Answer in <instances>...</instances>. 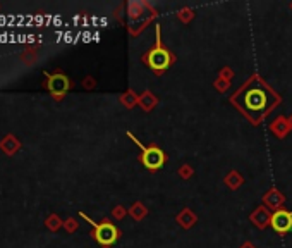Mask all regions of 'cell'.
Wrapping results in <instances>:
<instances>
[{
    "label": "cell",
    "instance_id": "6da1fadb",
    "mask_svg": "<svg viewBox=\"0 0 292 248\" xmlns=\"http://www.w3.org/2000/svg\"><path fill=\"white\" fill-rule=\"evenodd\" d=\"M232 103H236L244 116L250 117L253 123H259L277 103L280 102L279 95L266 86V83L258 76L251 78L236 95H232Z\"/></svg>",
    "mask_w": 292,
    "mask_h": 248
},
{
    "label": "cell",
    "instance_id": "7a4b0ae2",
    "mask_svg": "<svg viewBox=\"0 0 292 248\" xmlns=\"http://www.w3.org/2000/svg\"><path fill=\"white\" fill-rule=\"evenodd\" d=\"M129 136L132 138V142L136 143V145L141 149V162L145 164V167L151 169V171H157V169H160L162 165L165 164V153L162 149H158V147H145L143 143H139V140L136 138L134 135H131L129 133Z\"/></svg>",
    "mask_w": 292,
    "mask_h": 248
},
{
    "label": "cell",
    "instance_id": "3957f363",
    "mask_svg": "<svg viewBox=\"0 0 292 248\" xmlns=\"http://www.w3.org/2000/svg\"><path fill=\"white\" fill-rule=\"evenodd\" d=\"M81 215L89 222V224L93 226V228H95V240L102 247H110V245H114V243L117 242L119 231H117V228H115L114 224H110V222H102V224H96L95 221H91L89 217H86L84 214H81Z\"/></svg>",
    "mask_w": 292,
    "mask_h": 248
},
{
    "label": "cell",
    "instance_id": "277c9868",
    "mask_svg": "<svg viewBox=\"0 0 292 248\" xmlns=\"http://www.w3.org/2000/svg\"><path fill=\"white\" fill-rule=\"evenodd\" d=\"M170 62H172V55H170L168 50H165L164 47H162L160 28L157 26V47H155V49L148 53V64H150L151 69L162 71V69H167Z\"/></svg>",
    "mask_w": 292,
    "mask_h": 248
},
{
    "label": "cell",
    "instance_id": "5b68a950",
    "mask_svg": "<svg viewBox=\"0 0 292 248\" xmlns=\"http://www.w3.org/2000/svg\"><path fill=\"white\" fill-rule=\"evenodd\" d=\"M270 222H272V228L275 229L277 233L286 235V233H289L292 229V214L287 210H277L275 214L272 215Z\"/></svg>",
    "mask_w": 292,
    "mask_h": 248
},
{
    "label": "cell",
    "instance_id": "8992f818",
    "mask_svg": "<svg viewBox=\"0 0 292 248\" xmlns=\"http://www.w3.org/2000/svg\"><path fill=\"white\" fill-rule=\"evenodd\" d=\"M48 90L55 97H60L69 90V80L64 74H53L48 80Z\"/></svg>",
    "mask_w": 292,
    "mask_h": 248
}]
</instances>
